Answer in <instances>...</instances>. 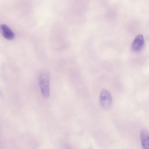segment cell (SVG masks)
I'll use <instances>...</instances> for the list:
<instances>
[{
    "label": "cell",
    "instance_id": "1",
    "mask_svg": "<svg viewBox=\"0 0 149 149\" xmlns=\"http://www.w3.org/2000/svg\"><path fill=\"white\" fill-rule=\"evenodd\" d=\"M38 81L42 95L45 98L48 97L50 94L49 76L48 72L46 71L42 72L39 76Z\"/></svg>",
    "mask_w": 149,
    "mask_h": 149
},
{
    "label": "cell",
    "instance_id": "3",
    "mask_svg": "<svg viewBox=\"0 0 149 149\" xmlns=\"http://www.w3.org/2000/svg\"><path fill=\"white\" fill-rule=\"evenodd\" d=\"M143 36L141 34L137 36L134 39L131 46L132 50L134 52L140 51L143 47L144 45Z\"/></svg>",
    "mask_w": 149,
    "mask_h": 149
},
{
    "label": "cell",
    "instance_id": "5",
    "mask_svg": "<svg viewBox=\"0 0 149 149\" xmlns=\"http://www.w3.org/2000/svg\"><path fill=\"white\" fill-rule=\"evenodd\" d=\"M140 139L142 147L143 149H148L149 147V136L148 130L146 129L142 130L140 132Z\"/></svg>",
    "mask_w": 149,
    "mask_h": 149
},
{
    "label": "cell",
    "instance_id": "2",
    "mask_svg": "<svg viewBox=\"0 0 149 149\" xmlns=\"http://www.w3.org/2000/svg\"><path fill=\"white\" fill-rule=\"evenodd\" d=\"M112 101V97L110 92L106 89H102L99 96V102L101 107L104 109H109L111 106Z\"/></svg>",
    "mask_w": 149,
    "mask_h": 149
},
{
    "label": "cell",
    "instance_id": "4",
    "mask_svg": "<svg viewBox=\"0 0 149 149\" xmlns=\"http://www.w3.org/2000/svg\"><path fill=\"white\" fill-rule=\"evenodd\" d=\"M0 32L3 37L8 40H12L14 38V33L5 24H2L0 25Z\"/></svg>",
    "mask_w": 149,
    "mask_h": 149
}]
</instances>
